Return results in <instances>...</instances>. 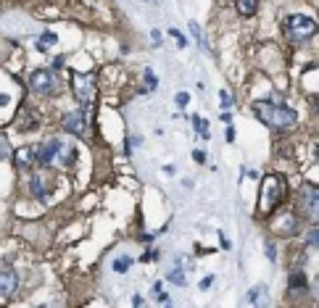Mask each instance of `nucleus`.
<instances>
[{
    "instance_id": "obj_17",
    "label": "nucleus",
    "mask_w": 319,
    "mask_h": 308,
    "mask_svg": "<svg viewBox=\"0 0 319 308\" xmlns=\"http://www.w3.org/2000/svg\"><path fill=\"white\" fill-rule=\"evenodd\" d=\"M306 266V245H293L288 253V269H298Z\"/></svg>"
},
{
    "instance_id": "obj_3",
    "label": "nucleus",
    "mask_w": 319,
    "mask_h": 308,
    "mask_svg": "<svg viewBox=\"0 0 319 308\" xmlns=\"http://www.w3.org/2000/svg\"><path fill=\"white\" fill-rule=\"evenodd\" d=\"M56 187H58V177L53 166H32L29 169V177H26V192H29L37 203L50 206V198L56 195Z\"/></svg>"
},
{
    "instance_id": "obj_8",
    "label": "nucleus",
    "mask_w": 319,
    "mask_h": 308,
    "mask_svg": "<svg viewBox=\"0 0 319 308\" xmlns=\"http://www.w3.org/2000/svg\"><path fill=\"white\" fill-rule=\"evenodd\" d=\"M293 211L298 213L301 221L316 224V213H319V190H316V182H303L298 187V198H296Z\"/></svg>"
},
{
    "instance_id": "obj_34",
    "label": "nucleus",
    "mask_w": 319,
    "mask_h": 308,
    "mask_svg": "<svg viewBox=\"0 0 319 308\" xmlns=\"http://www.w3.org/2000/svg\"><path fill=\"white\" fill-rule=\"evenodd\" d=\"M211 285H214V274H208V277H203V279H201V290H208Z\"/></svg>"
},
{
    "instance_id": "obj_9",
    "label": "nucleus",
    "mask_w": 319,
    "mask_h": 308,
    "mask_svg": "<svg viewBox=\"0 0 319 308\" xmlns=\"http://www.w3.org/2000/svg\"><path fill=\"white\" fill-rule=\"evenodd\" d=\"M90 124H92V116L85 113L82 108L66 111V113L61 116V127H63V132H69L72 137H85Z\"/></svg>"
},
{
    "instance_id": "obj_26",
    "label": "nucleus",
    "mask_w": 319,
    "mask_h": 308,
    "mask_svg": "<svg viewBox=\"0 0 319 308\" xmlns=\"http://www.w3.org/2000/svg\"><path fill=\"white\" fill-rule=\"evenodd\" d=\"M11 156V140L6 132H0V161H6Z\"/></svg>"
},
{
    "instance_id": "obj_2",
    "label": "nucleus",
    "mask_w": 319,
    "mask_h": 308,
    "mask_svg": "<svg viewBox=\"0 0 319 308\" xmlns=\"http://www.w3.org/2000/svg\"><path fill=\"white\" fill-rule=\"evenodd\" d=\"M285 198H288V177L285 174H267L261 179V187H259V211L256 216L259 219H267L274 208L285 206Z\"/></svg>"
},
{
    "instance_id": "obj_28",
    "label": "nucleus",
    "mask_w": 319,
    "mask_h": 308,
    "mask_svg": "<svg viewBox=\"0 0 319 308\" xmlns=\"http://www.w3.org/2000/svg\"><path fill=\"white\" fill-rule=\"evenodd\" d=\"M188 26H190V34L195 37V43H198V45H203V32H201V26H198V21H190Z\"/></svg>"
},
{
    "instance_id": "obj_31",
    "label": "nucleus",
    "mask_w": 319,
    "mask_h": 308,
    "mask_svg": "<svg viewBox=\"0 0 319 308\" xmlns=\"http://www.w3.org/2000/svg\"><path fill=\"white\" fill-rule=\"evenodd\" d=\"M153 258H158V250H145L143 256H140V261H145V263H148V261H153Z\"/></svg>"
},
{
    "instance_id": "obj_6",
    "label": "nucleus",
    "mask_w": 319,
    "mask_h": 308,
    "mask_svg": "<svg viewBox=\"0 0 319 308\" xmlns=\"http://www.w3.org/2000/svg\"><path fill=\"white\" fill-rule=\"evenodd\" d=\"M267 224H269V232L274 237H296L301 232L303 221L298 219V213L293 208H274L269 216H267Z\"/></svg>"
},
{
    "instance_id": "obj_13",
    "label": "nucleus",
    "mask_w": 319,
    "mask_h": 308,
    "mask_svg": "<svg viewBox=\"0 0 319 308\" xmlns=\"http://www.w3.org/2000/svg\"><path fill=\"white\" fill-rule=\"evenodd\" d=\"M309 292V277L306 269L298 266V269H288V295L290 298H303Z\"/></svg>"
},
{
    "instance_id": "obj_22",
    "label": "nucleus",
    "mask_w": 319,
    "mask_h": 308,
    "mask_svg": "<svg viewBox=\"0 0 319 308\" xmlns=\"http://www.w3.org/2000/svg\"><path fill=\"white\" fill-rule=\"evenodd\" d=\"M129 266H132V258H129V256H119V258H114L111 269H114L116 274H127V272H129Z\"/></svg>"
},
{
    "instance_id": "obj_12",
    "label": "nucleus",
    "mask_w": 319,
    "mask_h": 308,
    "mask_svg": "<svg viewBox=\"0 0 319 308\" xmlns=\"http://www.w3.org/2000/svg\"><path fill=\"white\" fill-rule=\"evenodd\" d=\"M19 292V272L13 266H0V300H11Z\"/></svg>"
},
{
    "instance_id": "obj_4",
    "label": "nucleus",
    "mask_w": 319,
    "mask_h": 308,
    "mask_svg": "<svg viewBox=\"0 0 319 308\" xmlns=\"http://www.w3.org/2000/svg\"><path fill=\"white\" fill-rule=\"evenodd\" d=\"M69 87H72L74 100L79 103V108L92 116V105H95V98H98V74L95 71H87V74L72 71Z\"/></svg>"
},
{
    "instance_id": "obj_20",
    "label": "nucleus",
    "mask_w": 319,
    "mask_h": 308,
    "mask_svg": "<svg viewBox=\"0 0 319 308\" xmlns=\"http://www.w3.org/2000/svg\"><path fill=\"white\" fill-rule=\"evenodd\" d=\"M166 279H169V282H174V285H180V287L188 285V277H185V269H180V263L171 266L169 274H166Z\"/></svg>"
},
{
    "instance_id": "obj_33",
    "label": "nucleus",
    "mask_w": 319,
    "mask_h": 308,
    "mask_svg": "<svg viewBox=\"0 0 319 308\" xmlns=\"http://www.w3.org/2000/svg\"><path fill=\"white\" fill-rule=\"evenodd\" d=\"M193 161H195V164H206V153L203 150H193Z\"/></svg>"
},
{
    "instance_id": "obj_14",
    "label": "nucleus",
    "mask_w": 319,
    "mask_h": 308,
    "mask_svg": "<svg viewBox=\"0 0 319 308\" xmlns=\"http://www.w3.org/2000/svg\"><path fill=\"white\" fill-rule=\"evenodd\" d=\"M61 166L63 171H72L74 164H77V145L69 142V140H61V148L56 153V161H53V166Z\"/></svg>"
},
{
    "instance_id": "obj_36",
    "label": "nucleus",
    "mask_w": 319,
    "mask_h": 308,
    "mask_svg": "<svg viewBox=\"0 0 319 308\" xmlns=\"http://www.w3.org/2000/svg\"><path fill=\"white\" fill-rule=\"evenodd\" d=\"M219 240H222V250H230V248H232V245H230V240H227V237H224L222 232H219Z\"/></svg>"
},
{
    "instance_id": "obj_10",
    "label": "nucleus",
    "mask_w": 319,
    "mask_h": 308,
    "mask_svg": "<svg viewBox=\"0 0 319 308\" xmlns=\"http://www.w3.org/2000/svg\"><path fill=\"white\" fill-rule=\"evenodd\" d=\"M61 148V137H45L34 145V161L37 166H53L56 161V153Z\"/></svg>"
},
{
    "instance_id": "obj_24",
    "label": "nucleus",
    "mask_w": 319,
    "mask_h": 308,
    "mask_svg": "<svg viewBox=\"0 0 319 308\" xmlns=\"http://www.w3.org/2000/svg\"><path fill=\"white\" fill-rule=\"evenodd\" d=\"M264 298H267V287H264V285H256V287L248 290V300L251 303H261Z\"/></svg>"
},
{
    "instance_id": "obj_27",
    "label": "nucleus",
    "mask_w": 319,
    "mask_h": 308,
    "mask_svg": "<svg viewBox=\"0 0 319 308\" xmlns=\"http://www.w3.org/2000/svg\"><path fill=\"white\" fill-rule=\"evenodd\" d=\"M169 37H174V43L177 48H188V37H185L180 29H169Z\"/></svg>"
},
{
    "instance_id": "obj_7",
    "label": "nucleus",
    "mask_w": 319,
    "mask_h": 308,
    "mask_svg": "<svg viewBox=\"0 0 319 308\" xmlns=\"http://www.w3.org/2000/svg\"><path fill=\"white\" fill-rule=\"evenodd\" d=\"M26 87H29V92L37 95V98L58 95V90H61L58 71L56 69H34V71H29V76H26Z\"/></svg>"
},
{
    "instance_id": "obj_21",
    "label": "nucleus",
    "mask_w": 319,
    "mask_h": 308,
    "mask_svg": "<svg viewBox=\"0 0 319 308\" xmlns=\"http://www.w3.org/2000/svg\"><path fill=\"white\" fill-rule=\"evenodd\" d=\"M48 45H58V34L56 32H43L37 40V48L40 50H48Z\"/></svg>"
},
{
    "instance_id": "obj_5",
    "label": "nucleus",
    "mask_w": 319,
    "mask_h": 308,
    "mask_svg": "<svg viewBox=\"0 0 319 308\" xmlns=\"http://www.w3.org/2000/svg\"><path fill=\"white\" fill-rule=\"evenodd\" d=\"M282 34L288 43L303 45L316 37V19L309 13H288L282 19Z\"/></svg>"
},
{
    "instance_id": "obj_29",
    "label": "nucleus",
    "mask_w": 319,
    "mask_h": 308,
    "mask_svg": "<svg viewBox=\"0 0 319 308\" xmlns=\"http://www.w3.org/2000/svg\"><path fill=\"white\" fill-rule=\"evenodd\" d=\"M219 100H222V108H232L235 105V100H232V95L227 90H219Z\"/></svg>"
},
{
    "instance_id": "obj_35",
    "label": "nucleus",
    "mask_w": 319,
    "mask_h": 308,
    "mask_svg": "<svg viewBox=\"0 0 319 308\" xmlns=\"http://www.w3.org/2000/svg\"><path fill=\"white\" fill-rule=\"evenodd\" d=\"M63 63H66V56H56V61H53V66H50V69H56V71H58Z\"/></svg>"
},
{
    "instance_id": "obj_32",
    "label": "nucleus",
    "mask_w": 319,
    "mask_h": 308,
    "mask_svg": "<svg viewBox=\"0 0 319 308\" xmlns=\"http://www.w3.org/2000/svg\"><path fill=\"white\" fill-rule=\"evenodd\" d=\"M151 40H153V45H156V48L164 43V37H161V32H158V29H153V32H151Z\"/></svg>"
},
{
    "instance_id": "obj_25",
    "label": "nucleus",
    "mask_w": 319,
    "mask_h": 308,
    "mask_svg": "<svg viewBox=\"0 0 319 308\" xmlns=\"http://www.w3.org/2000/svg\"><path fill=\"white\" fill-rule=\"evenodd\" d=\"M264 253H267V258L272 263L280 261V253H277V243H274V240H267V243H264Z\"/></svg>"
},
{
    "instance_id": "obj_1",
    "label": "nucleus",
    "mask_w": 319,
    "mask_h": 308,
    "mask_svg": "<svg viewBox=\"0 0 319 308\" xmlns=\"http://www.w3.org/2000/svg\"><path fill=\"white\" fill-rule=\"evenodd\" d=\"M251 108H254V116L261 124L272 127L274 132H288L298 124V113L280 100H254Z\"/></svg>"
},
{
    "instance_id": "obj_37",
    "label": "nucleus",
    "mask_w": 319,
    "mask_h": 308,
    "mask_svg": "<svg viewBox=\"0 0 319 308\" xmlns=\"http://www.w3.org/2000/svg\"><path fill=\"white\" fill-rule=\"evenodd\" d=\"M11 103V98L6 95V92H0V108H6V105Z\"/></svg>"
},
{
    "instance_id": "obj_18",
    "label": "nucleus",
    "mask_w": 319,
    "mask_h": 308,
    "mask_svg": "<svg viewBox=\"0 0 319 308\" xmlns=\"http://www.w3.org/2000/svg\"><path fill=\"white\" fill-rule=\"evenodd\" d=\"M156 87H158V76H156L151 69H145V71H143V85H137L135 92H137V95H148V92L156 90Z\"/></svg>"
},
{
    "instance_id": "obj_39",
    "label": "nucleus",
    "mask_w": 319,
    "mask_h": 308,
    "mask_svg": "<svg viewBox=\"0 0 319 308\" xmlns=\"http://www.w3.org/2000/svg\"><path fill=\"white\" fill-rule=\"evenodd\" d=\"M219 122H224V124H232V116H230V113H222V116H219Z\"/></svg>"
},
{
    "instance_id": "obj_30",
    "label": "nucleus",
    "mask_w": 319,
    "mask_h": 308,
    "mask_svg": "<svg viewBox=\"0 0 319 308\" xmlns=\"http://www.w3.org/2000/svg\"><path fill=\"white\" fill-rule=\"evenodd\" d=\"M177 108H185V105H188L190 103V95H188V92H177Z\"/></svg>"
},
{
    "instance_id": "obj_23",
    "label": "nucleus",
    "mask_w": 319,
    "mask_h": 308,
    "mask_svg": "<svg viewBox=\"0 0 319 308\" xmlns=\"http://www.w3.org/2000/svg\"><path fill=\"white\" fill-rule=\"evenodd\" d=\"M190 122H193V129L198 132V135H201L203 140H208V122H206V119L203 116H193Z\"/></svg>"
},
{
    "instance_id": "obj_16",
    "label": "nucleus",
    "mask_w": 319,
    "mask_h": 308,
    "mask_svg": "<svg viewBox=\"0 0 319 308\" xmlns=\"http://www.w3.org/2000/svg\"><path fill=\"white\" fill-rule=\"evenodd\" d=\"M235 11L240 19H254L259 13V0H235Z\"/></svg>"
},
{
    "instance_id": "obj_15",
    "label": "nucleus",
    "mask_w": 319,
    "mask_h": 308,
    "mask_svg": "<svg viewBox=\"0 0 319 308\" xmlns=\"http://www.w3.org/2000/svg\"><path fill=\"white\" fill-rule=\"evenodd\" d=\"M13 156V166L21 169V171H29L32 166H37L34 161V145H19L16 150H11Z\"/></svg>"
},
{
    "instance_id": "obj_38",
    "label": "nucleus",
    "mask_w": 319,
    "mask_h": 308,
    "mask_svg": "<svg viewBox=\"0 0 319 308\" xmlns=\"http://www.w3.org/2000/svg\"><path fill=\"white\" fill-rule=\"evenodd\" d=\"M227 142H235V127L232 124L227 127Z\"/></svg>"
},
{
    "instance_id": "obj_11",
    "label": "nucleus",
    "mask_w": 319,
    "mask_h": 308,
    "mask_svg": "<svg viewBox=\"0 0 319 308\" xmlns=\"http://www.w3.org/2000/svg\"><path fill=\"white\" fill-rule=\"evenodd\" d=\"M40 124H43V119H40V113L34 111V108H29V105H21L19 108V113L13 116V129L16 132H21V135H26V132H34V129H40Z\"/></svg>"
},
{
    "instance_id": "obj_19",
    "label": "nucleus",
    "mask_w": 319,
    "mask_h": 308,
    "mask_svg": "<svg viewBox=\"0 0 319 308\" xmlns=\"http://www.w3.org/2000/svg\"><path fill=\"white\" fill-rule=\"evenodd\" d=\"M303 245H306V250H316L319 248V229H316V224L306 226V232H303Z\"/></svg>"
}]
</instances>
